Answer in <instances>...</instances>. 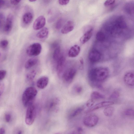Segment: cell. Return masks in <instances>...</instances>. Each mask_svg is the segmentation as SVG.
I'll use <instances>...</instances> for the list:
<instances>
[{
	"instance_id": "cell-1",
	"label": "cell",
	"mask_w": 134,
	"mask_h": 134,
	"mask_svg": "<svg viewBox=\"0 0 134 134\" xmlns=\"http://www.w3.org/2000/svg\"><path fill=\"white\" fill-rule=\"evenodd\" d=\"M109 73V69L108 68L97 67L91 70L89 73L88 77L90 81L93 82H101L107 79Z\"/></svg>"
},
{
	"instance_id": "cell-2",
	"label": "cell",
	"mask_w": 134,
	"mask_h": 134,
	"mask_svg": "<svg viewBox=\"0 0 134 134\" xmlns=\"http://www.w3.org/2000/svg\"><path fill=\"white\" fill-rule=\"evenodd\" d=\"M37 93L36 89L34 87L27 88L24 91L22 96V100L24 105L27 107L34 103V101Z\"/></svg>"
},
{
	"instance_id": "cell-3",
	"label": "cell",
	"mask_w": 134,
	"mask_h": 134,
	"mask_svg": "<svg viewBox=\"0 0 134 134\" xmlns=\"http://www.w3.org/2000/svg\"><path fill=\"white\" fill-rule=\"evenodd\" d=\"M36 115V109L34 103L27 107L25 118V122L28 125H32L34 122Z\"/></svg>"
},
{
	"instance_id": "cell-4",
	"label": "cell",
	"mask_w": 134,
	"mask_h": 134,
	"mask_svg": "<svg viewBox=\"0 0 134 134\" xmlns=\"http://www.w3.org/2000/svg\"><path fill=\"white\" fill-rule=\"evenodd\" d=\"M76 69L74 67L68 68L63 72L62 78L63 82L65 84L70 83L73 80L77 73Z\"/></svg>"
},
{
	"instance_id": "cell-5",
	"label": "cell",
	"mask_w": 134,
	"mask_h": 134,
	"mask_svg": "<svg viewBox=\"0 0 134 134\" xmlns=\"http://www.w3.org/2000/svg\"><path fill=\"white\" fill-rule=\"evenodd\" d=\"M60 103V100L58 98L54 97L50 98L46 103V109L49 112H55L58 111Z\"/></svg>"
},
{
	"instance_id": "cell-6",
	"label": "cell",
	"mask_w": 134,
	"mask_h": 134,
	"mask_svg": "<svg viewBox=\"0 0 134 134\" xmlns=\"http://www.w3.org/2000/svg\"><path fill=\"white\" fill-rule=\"evenodd\" d=\"M42 49V46L40 43H35L30 45L27 48L26 53L29 56H36L40 53Z\"/></svg>"
},
{
	"instance_id": "cell-7",
	"label": "cell",
	"mask_w": 134,
	"mask_h": 134,
	"mask_svg": "<svg viewBox=\"0 0 134 134\" xmlns=\"http://www.w3.org/2000/svg\"><path fill=\"white\" fill-rule=\"evenodd\" d=\"M99 120L98 117L94 114H90L86 116L83 120L84 124L86 126L92 127L95 126Z\"/></svg>"
},
{
	"instance_id": "cell-8",
	"label": "cell",
	"mask_w": 134,
	"mask_h": 134,
	"mask_svg": "<svg viewBox=\"0 0 134 134\" xmlns=\"http://www.w3.org/2000/svg\"><path fill=\"white\" fill-rule=\"evenodd\" d=\"M46 19L43 16L41 15L38 17L35 20L33 27L35 30H38L42 28L45 25Z\"/></svg>"
},
{
	"instance_id": "cell-9",
	"label": "cell",
	"mask_w": 134,
	"mask_h": 134,
	"mask_svg": "<svg viewBox=\"0 0 134 134\" xmlns=\"http://www.w3.org/2000/svg\"><path fill=\"white\" fill-rule=\"evenodd\" d=\"M56 70L58 75H60L64 72L66 64V59L62 55L57 62Z\"/></svg>"
},
{
	"instance_id": "cell-10",
	"label": "cell",
	"mask_w": 134,
	"mask_h": 134,
	"mask_svg": "<svg viewBox=\"0 0 134 134\" xmlns=\"http://www.w3.org/2000/svg\"><path fill=\"white\" fill-rule=\"evenodd\" d=\"M88 57L91 62L95 63L98 62L100 59L101 55L98 51L96 49H93L90 52Z\"/></svg>"
},
{
	"instance_id": "cell-11",
	"label": "cell",
	"mask_w": 134,
	"mask_h": 134,
	"mask_svg": "<svg viewBox=\"0 0 134 134\" xmlns=\"http://www.w3.org/2000/svg\"><path fill=\"white\" fill-rule=\"evenodd\" d=\"M124 80L128 85L133 86L134 85V73L133 71H130L126 72L124 76Z\"/></svg>"
},
{
	"instance_id": "cell-12",
	"label": "cell",
	"mask_w": 134,
	"mask_h": 134,
	"mask_svg": "<svg viewBox=\"0 0 134 134\" xmlns=\"http://www.w3.org/2000/svg\"><path fill=\"white\" fill-rule=\"evenodd\" d=\"M34 15L32 12L31 11H27L23 15L22 17V22L25 25H28L32 22Z\"/></svg>"
},
{
	"instance_id": "cell-13",
	"label": "cell",
	"mask_w": 134,
	"mask_h": 134,
	"mask_svg": "<svg viewBox=\"0 0 134 134\" xmlns=\"http://www.w3.org/2000/svg\"><path fill=\"white\" fill-rule=\"evenodd\" d=\"M114 104V102L112 101L102 102L98 103L91 107L86 111V112L88 113L91 112L101 108L109 106Z\"/></svg>"
},
{
	"instance_id": "cell-14",
	"label": "cell",
	"mask_w": 134,
	"mask_h": 134,
	"mask_svg": "<svg viewBox=\"0 0 134 134\" xmlns=\"http://www.w3.org/2000/svg\"><path fill=\"white\" fill-rule=\"evenodd\" d=\"M93 29L90 28L85 32L80 39V43L82 44L86 43L91 38L92 35Z\"/></svg>"
},
{
	"instance_id": "cell-15",
	"label": "cell",
	"mask_w": 134,
	"mask_h": 134,
	"mask_svg": "<svg viewBox=\"0 0 134 134\" xmlns=\"http://www.w3.org/2000/svg\"><path fill=\"white\" fill-rule=\"evenodd\" d=\"M48 82V78L47 76H43L38 79L36 82V85L38 88L43 89L47 86Z\"/></svg>"
},
{
	"instance_id": "cell-16",
	"label": "cell",
	"mask_w": 134,
	"mask_h": 134,
	"mask_svg": "<svg viewBox=\"0 0 134 134\" xmlns=\"http://www.w3.org/2000/svg\"><path fill=\"white\" fill-rule=\"evenodd\" d=\"M13 16L11 14H9L7 17L4 24V30L6 32H10L13 26Z\"/></svg>"
},
{
	"instance_id": "cell-17",
	"label": "cell",
	"mask_w": 134,
	"mask_h": 134,
	"mask_svg": "<svg viewBox=\"0 0 134 134\" xmlns=\"http://www.w3.org/2000/svg\"><path fill=\"white\" fill-rule=\"evenodd\" d=\"M74 28L73 22L71 21H69L62 27L61 32L63 34H67L72 31Z\"/></svg>"
},
{
	"instance_id": "cell-18",
	"label": "cell",
	"mask_w": 134,
	"mask_h": 134,
	"mask_svg": "<svg viewBox=\"0 0 134 134\" xmlns=\"http://www.w3.org/2000/svg\"><path fill=\"white\" fill-rule=\"evenodd\" d=\"M80 50V47L78 45H75L72 46L69 51V56L71 58L76 57L79 54Z\"/></svg>"
},
{
	"instance_id": "cell-19",
	"label": "cell",
	"mask_w": 134,
	"mask_h": 134,
	"mask_svg": "<svg viewBox=\"0 0 134 134\" xmlns=\"http://www.w3.org/2000/svg\"><path fill=\"white\" fill-rule=\"evenodd\" d=\"M38 59L34 58L29 59L26 62L25 66L26 69H29L38 63Z\"/></svg>"
},
{
	"instance_id": "cell-20",
	"label": "cell",
	"mask_w": 134,
	"mask_h": 134,
	"mask_svg": "<svg viewBox=\"0 0 134 134\" xmlns=\"http://www.w3.org/2000/svg\"><path fill=\"white\" fill-rule=\"evenodd\" d=\"M49 30L48 29L44 27L42 28L36 34V36L38 38L42 39L47 36L48 34Z\"/></svg>"
},
{
	"instance_id": "cell-21",
	"label": "cell",
	"mask_w": 134,
	"mask_h": 134,
	"mask_svg": "<svg viewBox=\"0 0 134 134\" xmlns=\"http://www.w3.org/2000/svg\"><path fill=\"white\" fill-rule=\"evenodd\" d=\"M84 109L83 107H77L72 110L69 115V118H72L75 117L81 113Z\"/></svg>"
},
{
	"instance_id": "cell-22",
	"label": "cell",
	"mask_w": 134,
	"mask_h": 134,
	"mask_svg": "<svg viewBox=\"0 0 134 134\" xmlns=\"http://www.w3.org/2000/svg\"><path fill=\"white\" fill-rule=\"evenodd\" d=\"M62 55L60 47L59 46L54 49L53 53V59L54 61L57 62Z\"/></svg>"
},
{
	"instance_id": "cell-23",
	"label": "cell",
	"mask_w": 134,
	"mask_h": 134,
	"mask_svg": "<svg viewBox=\"0 0 134 134\" xmlns=\"http://www.w3.org/2000/svg\"><path fill=\"white\" fill-rule=\"evenodd\" d=\"M104 96L97 91L93 92L91 95V99L93 100L101 99H104Z\"/></svg>"
},
{
	"instance_id": "cell-24",
	"label": "cell",
	"mask_w": 134,
	"mask_h": 134,
	"mask_svg": "<svg viewBox=\"0 0 134 134\" xmlns=\"http://www.w3.org/2000/svg\"><path fill=\"white\" fill-rule=\"evenodd\" d=\"M36 75V71L35 70H32L26 74V79L27 82H32L34 80Z\"/></svg>"
},
{
	"instance_id": "cell-25",
	"label": "cell",
	"mask_w": 134,
	"mask_h": 134,
	"mask_svg": "<svg viewBox=\"0 0 134 134\" xmlns=\"http://www.w3.org/2000/svg\"><path fill=\"white\" fill-rule=\"evenodd\" d=\"M114 109L112 107H108L105 108L103 110L104 115L107 116H110L113 114Z\"/></svg>"
},
{
	"instance_id": "cell-26",
	"label": "cell",
	"mask_w": 134,
	"mask_h": 134,
	"mask_svg": "<svg viewBox=\"0 0 134 134\" xmlns=\"http://www.w3.org/2000/svg\"><path fill=\"white\" fill-rule=\"evenodd\" d=\"M74 92L77 94H79L81 93L83 90L82 87L79 85H76L73 88Z\"/></svg>"
},
{
	"instance_id": "cell-27",
	"label": "cell",
	"mask_w": 134,
	"mask_h": 134,
	"mask_svg": "<svg viewBox=\"0 0 134 134\" xmlns=\"http://www.w3.org/2000/svg\"><path fill=\"white\" fill-rule=\"evenodd\" d=\"M96 39L99 41H103L105 38L104 34L103 32L99 31L96 34Z\"/></svg>"
},
{
	"instance_id": "cell-28",
	"label": "cell",
	"mask_w": 134,
	"mask_h": 134,
	"mask_svg": "<svg viewBox=\"0 0 134 134\" xmlns=\"http://www.w3.org/2000/svg\"><path fill=\"white\" fill-rule=\"evenodd\" d=\"M120 93L119 91H114L110 96L109 99H117L119 97Z\"/></svg>"
},
{
	"instance_id": "cell-29",
	"label": "cell",
	"mask_w": 134,
	"mask_h": 134,
	"mask_svg": "<svg viewBox=\"0 0 134 134\" xmlns=\"http://www.w3.org/2000/svg\"><path fill=\"white\" fill-rule=\"evenodd\" d=\"M125 115L129 116H134V110L132 108H128L125 110L124 112Z\"/></svg>"
},
{
	"instance_id": "cell-30",
	"label": "cell",
	"mask_w": 134,
	"mask_h": 134,
	"mask_svg": "<svg viewBox=\"0 0 134 134\" xmlns=\"http://www.w3.org/2000/svg\"><path fill=\"white\" fill-rule=\"evenodd\" d=\"M63 24V21L62 19H60L58 20L55 23V28L59 30L61 29L62 26Z\"/></svg>"
},
{
	"instance_id": "cell-31",
	"label": "cell",
	"mask_w": 134,
	"mask_h": 134,
	"mask_svg": "<svg viewBox=\"0 0 134 134\" xmlns=\"http://www.w3.org/2000/svg\"><path fill=\"white\" fill-rule=\"evenodd\" d=\"M8 42L5 40H3L0 42V47L2 48H5L8 46Z\"/></svg>"
},
{
	"instance_id": "cell-32",
	"label": "cell",
	"mask_w": 134,
	"mask_h": 134,
	"mask_svg": "<svg viewBox=\"0 0 134 134\" xmlns=\"http://www.w3.org/2000/svg\"><path fill=\"white\" fill-rule=\"evenodd\" d=\"M5 16L3 14L0 12V28L4 24Z\"/></svg>"
},
{
	"instance_id": "cell-33",
	"label": "cell",
	"mask_w": 134,
	"mask_h": 134,
	"mask_svg": "<svg viewBox=\"0 0 134 134\" xmlns=\"http://www.w3.org/2000/svg\"><path fill=\"white\" fill-rule=\"evenodd\" d=\"M115 0H106L104 3V5L105 6H108L114 4Z\"/></svg>"
},
{
	"instance_id": "cell-34",
	"label": "cell",
	"mask_w": 134,
	"mask_h": 134,
	"mask_svg": "<svg viewBox=\"0 0 134 134\" xmlns=\"http://www.w3.org/2000/svg\"><path fill=\"white\" fill-rule=\"evenodd\" d=\"M79 68L81 70H82L83 68L84 61L82 57H80L79 60Z\"/></svg>"
},
{
	"instance_id": "cell-35",
	"label": "cell",
	"mask_w": 134,
	"mask_h": 134,
	"mask_svg": "<svg viewBox=\"0 0 134 134\" xmlns=\"http://www.w3.org/2000/svg\"><path fill=\"white\" fill-rule=\"evenodd\" d=\"M7 71L5 70H0V80H2L6 76Z\"/></svg>"
},
{
	"instance_id": "cell-36",
	"label": "cell",
	"mask_w": 134,
	"mask_h": 134,
	"mask_svg": "<svg viewBox=\"0 0 134 134\" xmlns=\"http://www.w3.org/2000/svg\"><path fill=\"white\" fill-rule=\"evenodd\" d=\"M70 0H58L59 4L61 5H65L68 4Z\"/></svg>"
},
{
	"instance_id": "cell-37",
	"label": "cell",
	"mask_w": 134,
	"mask_h": 134,
	"mask_svg": "<svg viewBox=\"0 0 134 134\" xmlns=\"http://www.w3.org/2000/svg\"><path fill=\"white\" fill-rule=\"evenodd\" d=\"M94 103V101L91 99L88 101L86 104V106L87 107H91Z\"/></svg>"
},
{
	"instance_id": "cell-38",
	"label": "cell",
	"mask_w": 134,
	"mask_h": 134,
	"mask_svg": "<svg viewBox=\"0 0 134 134\" xmlns=\"http://www.w3.org/2000/svg\"><path fill=\"white\" fill-rule=\"evenodd\" d=\"M21 0H10L11 3L13 5H16L18 4Z\"/></svg>"
},
{
	"instance_id": "cell-39",
	"label": "cell",
	"mask_w": 134,
	"mask_h": 134,
	"mask_svg": "<svg viewBox=\"0 0 134 134\" xmlns=\"http://www.w3.org/2000/svg\"><path fill=\"white\" fill-rule=\"evenodd\" d=\"M4 88V86L3 83H0V96L2 94L3 92Z\"/></svg>"
},
{
	"instance_id": "cell-40",
	"label": "cell",
	"mask_w": 134,
	"mask_h": 134,
	"mask_svg": "<svg viewBox=\"0 0 134 134\" xmlns=\"http://www.w3.org/2000/svg\"><path fill=\"white\" fill-rule=\"evenodd\" d=\"M11 116L9 114H7L5 115V120L7 122H9L10 120Z\"/></svg>"
},
{
	"instance_id": "cell-41",
	"label": "cell",
	"mask_w": 134,
	"mask_h": 134,
	"mask_svg": "<svg viewBox=\"0 0 134 134\" xmlns=\"http://www.w3.org/2000/svg\"><path fill=\"white\" fill-rule=\"evenodd\" d=\"M59 43L58 42H55L53 43L51 45V47L55 49L57 47L59 46Z\"/></svg>"
},
{
	"instance_id": "cell-42",
	"label": "cell",
	"mask_w": 134,
	"mask_h": 134,
	"mask_svg": "<svg viewBox=\"0 0 134 134\" xmlns=\"http://www.w3.org/2000/svg\"><path fill=\"white\" fill-rule=\"evenodd\" d=\"M5 132V130L3 128H1L0 129V134H4Z\"/></svg>"
},
{
	"instance_id": "cell-43",
	"label": "cell",
	"mask_w": 134,
	"mask_h": 134,
	"mask_svg": "<svg viewBox=\"0 0 134 134\" xmlns=\"http://www.w3.org/2000/svg\"><path fill=\"white\" fill-rule=\"evenodd\" d=\"M4 2L3 0H0V9L4 5Z\"/></svg>"
},
{
	"instance_id": "cell-44",
	"label": "cell",
	"mask_w": 134,
	"mask_h": 134,
	"mask_svg": "<svg viewBox=\"0 0 134 134\" xmlns=\"http://www.w3.org/2000/svg\"><path fill=\"white\" fill-rule=\"evenodd\" d=\"M83 131V129L81 127H79L77 128V132H79V133H80V132H82Z\"/></svg>"
},
{
	"instance_id": "cell-45",
	"label": "cell",
	"mask_w": 134,
	"mask_h": 134,
	"mask_svg": "<svg viewBox=\"0 0 134 134\" xmlns=\"http://www.w3.org/2000/svg\"><path fill=\"white\" fill-rule=\"evenodd\" d=\"M44 2L46 3H47L49 2L51 0H43Z\"/></svg>"
},
{
	"instance_id": "cell-46",
	"label": "cell",
	"mask_w": 134,
	"mask_h": 134,
	"mask_svg": "<svg viewBox=\"0 0 134 134\" xmlns=\"http://www.w3.org/2000/svg\"><path fill=\"white\" fill-rule=\"evenodd\" d=\"M30 2H33L36 1L37 0H29Z\"/></svg>"
},
{
	"instance_id": "cell-47",
	"label": "cell",
	"mask_w": 134,
	"mask_h": 134,
	"mask_svg": "<svg viewBox=\"0 0 134 134\" xmlns=\"http://www.w3.org/2000/svg\"><path fill=\"white\" fill-rule=\"evenodd\" d=\"M21 133H22V132L21 131H19V132L18 133V134H21Z\"/></svg>"
},
{
	"instance_id": "cell-48",
	"label": "cell",
	"mask_w": 134,
	"mask_h": 134,
	"mask_svg": "<svg viewBox=\"0 0 134 134\" xmlns=\"http://www.w3.org/2000/svg\"><path fill=\"white\" fill-rule=\"evenodd\" d=\"M0 57H1V54L0 53Z\"/></svg>"
}]
</instances>
